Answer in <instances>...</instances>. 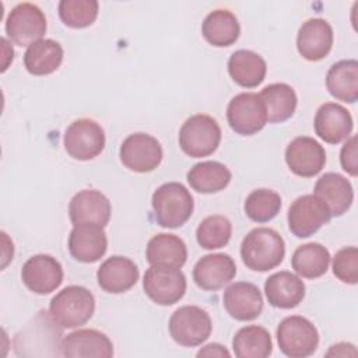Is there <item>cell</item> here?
Masks as SVG:
<instances>
[{"label": "cell", "instance_id": "36", "mask_svg": "<svg viewBox=\"0 0 358 358\" xmlns=\"http://www.w3.org/2000/svg\"><path fill=\"white\" fill-rule=\"evenodd\" d=\"M62 22L70 28H87L98 17L99 4L95 0H62L57 6Z\"/></svg>", "mask_w": 358, "mask_h": 358}, {"label": "cell", "instance_id": "15", "mask_svg": "<svg viewBox=\"0 0 358 358\" xmlns=\"http://www.w3.org/2000/svg\"><path fill=\"white\" fill-rule=\"evenodd\" d=\"M59 354L67 358H110L113 343L99 330L80 329L60 340Z\"/></svg>", "mask_w": 358, "mask_h": 358}, {"label": "cell", "instance_id": "40", "mask_svg": "<svg viewBox=\"0 0 358 358\" xmlns=\"http://www.w3.org/2000/svg\"><path fill=\"white\" fill-rule=\"evenodd\" d=\"M327 357H347V355H357V350L354 344L350 343H338L330 347V350L326 352Z\"/></svg>", "mask_w": 358, "mask_h": 358}, {"label": "cell", "instance_id": "38", "mask_svg": "<svg viewBox=\"0 0 358 358\" xmlns=\"http://www.w3.org/2000/svg\"><path fill=\"white\" fill-rule=\"evenodd\" d=\"M341 168L351 176L358 175V159H357V136H350L340 151Z\"/></svg>", "mask_w": 358, "mask_h": 358}, {"label": "cell", "instance_id": "7", "mask_svg": "<svg viewBox=\"0 0 358 358\" xmlns=\"http://www.w3.org/2000/svg\"><path fill=\"white\" fill-rule=\"evenodd\" d=\"M105 131L92 119H77L70 123L63 136L67 154L78 161H90L98 157L105 148Z\"/></svg>", "mask_w": 358, "mask_h": 358}, {"label": "cell", "instance_id": "4", "mask_svg": "<svg viewBox=\"0 0 358 358\" xmlns=\"http://www.w3.org/2000/svg\"><path fill=\"white\" fill-rule=\"evenodd\" d=\"M221 143V127L214 117L197 113L185 120L179 130L180 150L192 158L211 155Z\"/></svg>", "mask_w": 358, "mask_h": 358}, {"label": "cell", "instance_id": "28", "mask_svg": "<svg viewBox=\"0 0 358 358\" xmlns=\"http://www.w3.org/2000/svg\"><path fill=\"white\" fill-rule=\"evenodd\" d=\"M259 96L264 105L268 123H282L295 113L298 96L295 90L285 83L266 85Z\"/></svg>", "mask_w": 358, "mask_h": 358}, {"label": "cell", "instance_id": "18", "mask_svg": "<svg viewBox=\"0 0 358 358\" xmlns=\"http://www.w3.org/2000/svg\"><path fill=\"white\" fill-rule=\"evenodd\" d=\"M227 313L239 322L255 320L263 310V295L257 285L248 281H238L227 287L222 295Z\"/></svg>", "mask_w": 358, "mask_h": 358}, {"label": "cell", "instance_id": "22", "mask_svg": "<svg viewBox=\"0 0 358 358\" xmlns=\"http://www.w3.org/2000/svg\"><path fill=\"white\" fill-rule=\"evenodd\" d=\"M313 194L323 201L331 217H340L347 213L354 200V190L350 180L336 172L322 175L313 189Z\"/></svg>", "mask_w": 358, "mask_h": 358}, {"label": "cell", "instance_id": "35", "mask_svg": "<svg viewBox=\"0 0 358 358\" xmlns=\"http://www.w3.org/2000/svg\"><path fill=\"white\" fill-rule=\"evenodd\" d=\"M232 235V224L224 215H208L196 228L197 243L207 250L224 248Z\"/></svg>", "mask_w": 358, "mask_h": 358}, {"label": "cell", "instance_id": "19", "mask_svg": "<svg viewBox=\"0 0 358 358\" xmlns=\"http://www.w3.org/2000/svg\"><path fill=\"white\" fill-rule=\"evenodd\" d=\"M315 133L329 144H338L351 136L354 120L347 108L336 102L319 106L313 120Z\"/></svg>", "mask_w": 358, "mask_h": 358}, {"label": "cell", "instance_id": "37", "mask_svg": "<svg viewBox=\"0 0 358 358\" xmlns=\"http://www.w3.org/2000/svg\"><path fill=\"white\" fill-rule=\"evenodd\" d=\"M333 274L344 284L355 285L358 282L357 246H345L337 250L333 257Z\"/></svg>", "mask_w": 358, "mask_h": 358}, {"label": "cell", "instance_id": "17", "mask_svg": "<svg viewBox=\"0 0 358 358\" xmlns=\"http://www.w3.org/2000/svg\"><path fill=\"white\" fill-rule=\"evenodd\" d=\"M236 275V264L227 253H210L197 260L193 267V280L203 291H218Z\"/></svg>", "mask_w": 358, "mask_h": 358}, {"label": "cell", "instance_id": "27", "mask_svg": "<svg viewBox=\"0 0 358 358\" xmlns=\"http://www.w3.org/2000/svg\"><path fill=\"white\" fill-rule=\"evenodd\" d=\"M326 88L333 98L354 103L358 99V62L355 59L336 62L326 74Z\"/></svg>", "mask_w": 358, "mask_h": 358}, {"label": "cell", "instance_id": "5", "mask_svg": "<svg viewBox=\"0 0 358 358\" xmlns=\"http://www.w3.org/2000/svg\"><path fill=\"white\" fill-rule=\"evenodd\" d=\"M277 343L281 352L289 358H306L319 345V333L315 324L303 316L284 317L277 326Z\"/></svg>", "mask_w": 358, "mask_h": 358}, {"label": "cell", "instance_id": "9", "mask_svg": "<svg viewBox=\"0 0 358 358\" xmlns=\"http://www.w3.org/2000/svg\"><path fill=\"white\" fill-rule=\"evenodd\" d=\"M186 288V277L180 268L151 266L145 270L143 277V289L157 305L169 306L179 302Z\"/></svg>", "mask_w": 358, "mask_h": 358}, {"label": "cell", "instance_id": "16", "mask_svg": "<svg viewBox=\"0 0 358 358\" xmlns=\"http://www.w3.org/2000/svg\"><path fill=\"white\" fill-rule=\"evenodd\" d=\"M285 162L294 175L312 178L324 168L326 151L315 138L298 136L285 148Z\"/></svg>", "mask_w": 358, "mask_h": 358}, {"label": "cell", "instance_id": "2", "mask_svg": "<svg viewBox=\"0 0 358 358\" xmlns=\"http://www.w3.org/2000/svg\"><path fill=\"white\" fill-rule=\"evenodd\" d=\"M94 312L95 298L88 288L81 285L63 288L49 303V317L62 329H76L85 324Z\"/></svg>", "mask_w": 358, "mask_h": 358}, {"label": "cell", "instance_id": "32", "mask_svg": "<svg viewBox=\"0 0 358 358\" xmlns=\"http://www.w3.org/2000/svg\"><path fill=\"white\" fill-rule=\"evenodd\" d=\"M232 350L238 358H267L273 352V340L263 326L249 324L235 333Z\"/></svg>", "mask_w": 358, "mask_h": 358}, {"label": "cell", "instance_id": "25", "mask_svg": "<svg viewBox=\"0 0 358 358\" xmlns=\"http://www.w3.org/2000/svg\"><path fill=\"white\" fill-rule=\"evenodd\" d=\"M145 257L151 266L180 268L187 260V248L178 235L162 232L148 241Z\"/></svg>", "mask_w": 358, "mask_h": 358}, {"label": "cell", "instance_id": "10", "mask_svg": "<svg viewBox=\"0 0 358 358\" xmlns=\"http://www.w3.org/2000/svg\"><path fill=\"white\" fill-rule=\"evenodd\" d=\"M119 157L129 171L147 173L159 166L164 152L161 143L151 134L133 133L120 144Z\"/></svg>", "mask_w": 358, "mask_h": 358}, {"label": "cell", "instance_id": "20", "mask_svg": "<svg viewBox=\"0 0 358 358\" xmlns=\"http://www.w3.org/2000/svg\"><path fill=\"white\" fill-rule=\"evenodd\" d=\"M333 39V28L326 20L309 18L298 29L296 48L303 59L319 62L330 53Z\"/></svg>", "mask_w": 358, "mask_h": 358}, {"label": "cell", "instance_id": "11", "mask_svg": "<svg viewBox=\"0 0 358 358\" xmlns=\"http://www.w3.org/2000/svg\"><path fill=\"white\" fill-rule=\"evenodd\" d=\"M227 120L229 127L241 136L260 131L267 123V116L259 94L241 92L235 95L227 106Z\"/></svg>", "mask_w": 358, "mask_h": 358}, {"label": "cell", "instance_id": "33", "mask_svg": "<svg viewBox=\"0 0 358 358\" xmlns=\"http://www.w3.org/2000/svg\"><path fill=\"white\" fill-rule=\"evenodd\" d=\"M330 259V252L322 243L309 242L295 249L291 259V266L299 277L315 280L326 274Z\"/></svg>", "mask_w": 358, "mask_h": 358}, {"label": "cell", "instance_id": "31", "mask_svg": "<svg viewBox=\"0 0 358 358\" xmlns=\"http://www.w3.org/2000/svg\"><path fill=\"white\" fill-rule=\"evenodd\" d=\"M186 178L193 190L210 194L224 190L229 185L232 173L218 161H201L189 169Z\"/></svg>", "mask_w": 358, "mask_h": 358}, {"label": "cell", "instance_id": "1", "mask_svg": "<svg viewBox=\"0 0 358 358\" xmlns=\"http://www.w3.org/2000/svg\"><path fill=\"white\" fill-rule=\"evenodd\" d=\"M285 256L282 236L273 228L257 227L248 232L241 243L243 264L253 271H268L280 266Z\"/></svg>", "mask_w": 358, "mask_h": 358}, {"label": "cell", "instance_id": "23", "mask_svg": "<svg viewBox=\"0 0 358 358\" xmlns=\"http://www.w3.org/2000/svg\"><path fill=\"white\" fill-rule=\"evenodd\" d=\"M305 284L294 273L282 270L271 274L264 282L268 303L278 309H294L305 298Z\"/></svg>", "mask_w": 358, "mask_h": 358}, {"label": "cell", "instance_id": "24", "mask_svg": "<svg viewBox=\"0 0 358 358\" xmlns=\"http://www.w3.org/2000/svg\"><path fill=\"white\" fill-rule=\"evenodd\" d=\"M69 252L81 263L98 262L108 249V238L101 227L76 225L69 235Z\"/></svg>", "mask_w": 358, "mask_h": 358}, {"label": "cell", "instance_id": "8", "mask_svg": "<svg viewBox=\"0 0 358 358\" xmlns=\"http://www.w3.org/2000/svg\"><path fill=\"white\" fill-rule=\"evenodd\" d=\"M48 29L45 13L32 3L17 4L7 15L6 34L17 46H29L42 39Z\"/></svg>", "mask_w": 358, "mask_h": 358}, {"label": "cell", "instance_id": "29", "mask_svg": "<svg viewBox=\"0 0 358 358\" xmlns=\"http://www.w3.org/2000/svg\"><path fill=\"white\" fill-rule=\"evenodd\" d=\"M204 39L217 48H227L235 43L241 34V25L234 13L217 8L207 14L201 24Z\"/></svg>", "mask_w": 358, "mask_h": 358}, {"label": "cell", "instance_id": "6", "mask_svg": "<svg viewBox=\"0 0 358 358\" xmlns=\"http://www.w3.org/2000/svg\"><path fill=\"white\" fill-rule=\"evenodd\" d=\"M169 334L182 347H197L211 334L213 322L210 315L196 305L178 308L168 322Z\"/></svg>", "mask_w": 358, "mask_h": 358}, {"label": "cell", "instance_id": "39", "mask_svg": "<svg viewBox=\"0 0 358 358\" xmlns=\"http://www.w3.org/2000/svg\"><path fill=\"white\" fill-rule=\"evenodd\" d=\"M229 355L231 352L218 343H210L197 352V357H229Z\"/></svg>", "mask_w": 358, "mask_h": 358}, {"label": "cell", "instance_id": "21", "mask_svg": "<svg viewBox=\"0 0 358 358\" xmlns=\"http://www.w3.org/2000/svg\"><path fill=\"white\" fill-rule=\"evenodd\" d=\"M140 271L137 264L124 256L108 257L96 271V280L101 289L108 294H123L133 288L138 281Z\"/></svg>", "mask_w": 358, "mask_h": 358}, {"label": "cell", "instance_id": "30", "mask_svg": "<svg viewBox=\"0 0 358 358\" xmlns=\"http://www.w3.org/2000/svg\"><path fill=\"white\" fill-rule=\"evenodd\" d=\"M63 56V48L57 41L42 38L27 48L24 66L32 76H48L60 67Z\"/></svg>", "mask_w": 358, "mask_h": 358}, {"label": "cell", "instance_id": "3", "mask_svg": "<svg viewBox=\"0 0 358 358\" xmlns=\"http://www.w3.org/2000/svg\"><path fill=\"white\" fill-rule=\"evenodd\" d=\"M151 206L158 225L179 228L192 217L194 200L186 186L179 182H168L152 193Z\"/></svg>", "mask_w": 358, "mask_h": 358}, {"label": "cell", "instance_id": "14", "mask_svg": "<svg viewBox=\"0 0 358 358\" xmlns=\"http://www.w3.org/2000/svg\"><path fill=\"white\" fill-rule=\"evenodd\" d=\"M112 214L109 199L95 189L76 193L69 203V217L73 225L106 227Z\"/></svg>", "mask_w": 358, "mask_h": 358}, {"label": "cell", "instance_id": "26", "mask_svg": "<svg viewBox=\"0 0 358 358\" xmlns=\"http://www.w3.org/2000/svg\"><path fill=\"white\" fill-rule=\"evenodd\" d=\"M228 73L238 85L243 88H255L264 81L267 64L259 53L239 49L229 56Z\"/></svg>", "mask_w": 358, "mask_h": 358}, {"label": "cell", "instance_id": "13", "mask_svg": "<svg viewBox=\"0 0 358 358\" xmlns=\"http://www.w3.org/2000/svg\"><path fill=\"white\" fill-rule=\"evenodd\" d=\"M63 267L60 262L45 253L29 257L21 268L24 285L34 294L48 295L56 291L63 282Z\"/></svg>", "mask_w": 358, "mask_h": 358}, {"label": "cell", "instance_id": "34", "mask_svg": "<svg viewBox=\"0 0 358 358\" xmlns=\"http://www.w3.org/2000/svg\"><path fill=\"white\" fill-rule=\"evenodd\" d=\"M281 196L271 189L252 190L243 204L245 214L249 220L257 224L271 221L281 210Z\"/></svg>", "mask_w": 358, "mask_h": 358}, {"label": "cell", "instance_id": "12", "mask_svg": "<svg viewBox=\"0 0 358 358\" xmlns=\"http://www.w3.org/2000/svg\"><path fill=\"white\" fill-rule=\"evenodd\" d=\"M287 220L292 235L308 238L326 225L331 220V214L315 194H303L291 203Z\"/></svg>", "mask_w": 358, "mask_h": 358}]
</instances>
